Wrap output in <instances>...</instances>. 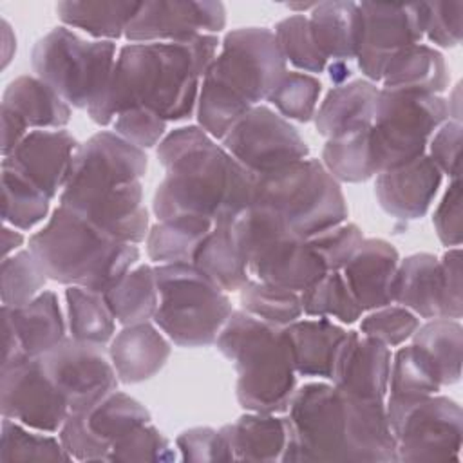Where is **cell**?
Instances as JSON below:
<instances>
[{
	"label": "cell",
	"mask_w": 463,
	"mask_h": 463,
	"mask_svg": "<svg viewBox=\"0 0 463 463\" xmlns=\"http://www.w3.org/2000/svg\"><path fill=\"white\" fill-rule=\"evenodd\" d=\"M420 326V318L400 304H387L373 309L360 322V333L371 336L387 347H398L405 344Z\"/></svg>",
	"instance_id": "50"
},
{
	"label": "cell",
	"mask_w": 463,
	"mask_h": 463,
	"mask_svg": "<svg viewBox=\"0 0 463 463\" xmlns=\"http://www.w3.org/2000/svg\"><path fill=\"white\" fill-rule=\"evenodd\" d=\"M175 454L168 441V438L157 430L152 423H145L121 439H118L107 461H150V463H165L174 461Z\"/></svg>",
	"instance_id": "49"
},
{
	"label": "cell",
	"mask_w": 463,
	"mask_h": 463,
	"mask_svg": "<svg viewBox=\"0 0 463 463\" xmlns=\"http://www.w3.org/2000/svg\"><path fill=\"white\" fill-rule=\"evenodd\" d=\"M2 418H11L40 432H58L71 409L45 374L38 358H25L2 367Z\"/></svg>",
	"instance_id": "17"
},
{
	"label": "cell",
	"mask_w": 463,
	"mask_h": 463,
	"mask_svg": "<svg viewBox=\"0 0 463 463\" xmlns=\"http://www.w3.org/2000/svg\"><path fill=\"white\" fill-rule=\"evenodd\" d=\"M380 81L389 90L441 94L449 87V71L438 49L414 43L387 60Z\"/></svg>",
	"instance_id": "31"
},
{
	"label": "cell",
	"mask_w": 463,
	"mask_h": 463,
	"mask_svg": "<svg viewBox=\"0 0 463 463\" xmlns=\"http://www.w3.org/2000/svg\"><path fill=\"white\" fill-rule=\"evenodd\" d=\"M170 353V340L150 322L125 326L114 335L109 347L114 371L123 383L150 380L165 367Z\"/></svg>",
	"instance_id": "25"
},
{
	"label": "cell",
	"mask_w": 463,
	"mask_h": 463,
	"mask_svg": "<svg viewBox=\"0 0 463 463\" xmlns=\"http://www.w3.org/2000/svg\"><path fill=\"white\" fill-rule=\"evenodd\" d=\"M215 345L237 371L235 394L244 411H288L297 389V371L284 326L237 309L222 326Z\"/></svg>",
	"instance_id": "5"
},
{
	"label": "cell",
	"mask_w": 463,
	"mask_h": 463,
	"mask_svg": "<svg viewBox=\"0 0 463 463\" xmlns=\"http://www.w3.org/2000/svg\"><path fill=\"white\" fill-rule=\"evenodd\" d=\"M221 429L233 452V461H282L288 441L284 418L246 411Z\"/></svg>",
	"instance_id": "34"
},
{
	"label": "cell",
	"mask_w": 463,
	"mask_h": 463,
	"mask_svg": "<svg viewBox=\"0 0 463 463\" xmlns=\"http://www.w3.org/2000/svg\"><path fill=\"white\" fill-rule=\"evenodd\" d=\"M157 309L154 324L179 347L215 344L233 313L224 289L203 275L192 262L156 264Z\"/></svg>",
	"instance_id": "6"
},
{
	"label": "cell",
	"mask_w": 463,
	"mask_h": 463,
	"mask_svg": "<svg viewBox=\"0 0 463 463\" xmlns=\"http://www.w3.org/2000/svg\"><path fill=\"white\" fill-rule=\"evenodd\" d=\"M103 298L114 320L123 327L148 322L154 318L159 302L154 266H134L116 286L103 293Z\"/></svg>",
	"instance_id": "37"
},
{
	"label": "cell",
	"mask_w": 463,
	"mask_h": 463,
	"mask_svg": "<svg viewBox=\"0 0 463 463\" xmlns=\"http://www.w3.org/2000/svg\"><path fill=\"white\" fill-rule=\"evenodd\" d=\"M78 146L74 136L65 128L29 130L20 145L2 161L16 166L49 199H54L67 183Z\"/></svg>",
	"instance_id": "22"
},
{
	"label": "cell",
	"mask_w": 463,
	"mask_h": 463,
	"mask_svg": "<svg viewBox=\"0 0 463 463\" xmlns=\"http://www.w3.org/2000/svg\"><path fill=\"white\" fill-rule=\"evenodd\" d=\"M441 387L434 364L418 345H403L391 358L389 394H436Z\"/></svg>",
	"instance_id": "45"
},
{
	"label": "cell",
	"mask_w": 463,
	"mask_h": 463,
	"mask_svg": "<svg viewBox=\"0 0 463 463\" xmlns=\"http://www.w3.org/2000/svg\"><path fill=\"white\" fill-rule=\"evenodd\" d=\"M217 47L215 34L123 45L107 87L87 109L89 118L107 127L118 114L146 107L165 121L186 119L195 110L203 76L213 63Z\"/></svg>",
	"instance_id": "1"
},
{
	"label": "cell",
	"mask_w": 463,
	"mask_h": 463,
	"mask_svg": "<svg viewBox=\"0 0 463 463\" xmlns=\"http://www.w3.org/2000/svg\"><path fill=\"white\" fill-rule=\"evenodd\" d=\"M434 364L441 385L458 383L461 378V351H463V327L454 318H430L420 324L411 336Z\"/></svg>",
	"instance_id": "39"
},
{
	"label": "cell",
	"mask_w": 463,
	"mask_h": 463,
	"mask_svg": "<svg viewBox=\"0 0 463 463\" xmlns=\"http://www.w3.org/2000/svg\"><path fill=\"white\" fill-rule=\"evenodd\" d=\"M145 423H150V412L116 389L94 405L69 412L58 438L76 461H107L112 445Z\"/></svg>",
	"instance_id": "14"
},
{
	"label": "cell",
	"mask_w": 463,
	"mask_h": 463,
	"mask_svg": "<svg viewBox=\"0 0 463 463\" xmlns=\"http://www.w3.org/2000/svg\"><path fill=\"white\" fill-rule=\"evenodd\" d=\"M253 206L271 210L302 239L347 219V203L340 183L313 157L257 175Z\"/></svg>",
	"instance_id": "7"
},
{
	"label": "cell",
	"mask_w": 463,
	"mask_h": 463,
	"mask_svg": "<svg viewBox=\"0 0 463 463\" xmlns=\"http://www.w3.org/2000/svg\"><path fill=\"white\" fill-rule=\"evenodd\" d=\"M387 421L396 443V461H459L463 443L461 407L441 394H389Z\"/></svg>",
	"instance_id": "11"
},
{
	"label": "cell",
	"mask_w": 463,
	"mask_h": 463,
	"mask_svg": "<svg viewBox=\"0 0 463 463\" xmlns=\"http://www.w3.org/2000/svg\"><path fill=\"white\" fill-rule=\"evenodd\" d=\"M233 224L251 279L302 293L327 273L307 239L293 233L271 210L251 206Z\"/></svg>",
	"instance_id": "8"
},
{
	"label": "cell",
	"mask_w": 463,
	"mask_h": 463,
	"mask_svg": "<svg viewBox=\"0 0 463 463\" xmlns=\"http://www.w3.org/2000/svg\"><path fill=\"white\" fill-rule=\"evenodd\" d=\"M391 349L358 331H347L333 367V385L347 396L385 402Z\"/></svg>",
	"instance_id": "21"
},
{
	"label": "cell",
	"mask_w": 463,
	"mask_h": 463,
	"mask_svg": "<svg viewBox=\"0 0 463 463\" xmlns=\"http://www.w3.org/2000/svg\"><path fill=\"white\" fill-rule=\"evenodd\" d=\"M4 318L11 322L27 356L38 358L65 338V318L54 291L43 289L20 307L2 306Z\"/></svg>",
	"instance_id": "30"
},
{
	"label": "cell",
	"mask_w": 463,
	"mask_h": 463,
	"mask_svg": "<svg viewBox=\"0 0 463 463\" xmlns=\"http://www.w3.org/2000/svg\"><path fill=\"white\" fill-rule=\"evenodd\" d=\"M400 264L398 250L385 239H364L342 275L362 311L392 304V280Z\"/></svg>",
	"instance_id": "24"
},
{
	"label": "cell",
	"mask_w": 463,
	"mask_h": 463,
	"mask_svg": "<svg viewBox=\"0 0 463 463\" xmlns=\"http://www.w3.org/2000/svg\"><path fill=\"white\" fill-rule=\"evenodd\" d=\"M233 221H215L192 257V264L226 293L239 291L250 279L246 253Z\"/></svg>",
	"instance_id": "29"
},
{
	"label": "cell",
	"mask_w": 463,
	"mask_h": 463,
	"mask_svg": "<svg viewBox=\"0 0 463 463\" xmlns=\"http://www.w3.org/2000/svg\"><path fill=\"white\" fill-rule=\"evenodd\" d=\"M449 116V103L439 94L380 89L369 128L374 175L425 156L432 134Z\"/></svg>",
	"instance_id": "9"
},
{
	"label": "cell",
	"mask_w": 463,
	"mask_h": 463,
	"mask_svg": "<svg viewBox=\"0 0 463 463\" xmlns=\"http://www.w3.org/2000/svg\"><path fill=\"white\" fill-rule=\"evenodd\" d=\"M2 38H4V61H2V67L5 69L7 63H9V51H7V49H9V47L16 49V38H14L11 27H9V24H7V20H2Z\"/></svg>",
	"instance_id": "60"
},
{
	"label": "cell",
	"mask_w": 463,
	"mask_h": 463,
	"mask_svg": "<svg viewBox=\"0 0 463 463\" xmlns=\"http://www.w3.org/2000/svg\"><path fill=\"white\" fill-rule=\"evenodd\" d=\"M327 69H329V78L338 85H342L351 76V69L347 67L345 61H333Z\"/></svg>",
	"instance_id": "61"
},
{
	"label": "cell",
	"mask_w": 463,
	"mask_h": 463,
	"mask_svg": "<svg viewBox=\"0 0 463 463\" xmlns=\"http://www.w3.org/2000/svg\"><path fill=\"white\" fill-rule=\"evenodd\" d=\"M441 181L443 174L425 154L407 165L378 174L374 195L387 215L414 221L429 212Z\"/></svg>",
	"instance_id": "23"
},
{
	"label": "cell",
	"mask_w": 463,
	"mask_h": 463,
	"mask_svg": "<svg viewBox=\"0 0 463 463\" xmlns=\"http://www.w3.org/2000/svg\"><path fill=\"white\" fill-rule=\"evenodd\" d=\"M212 226V219L199 215H181L157 221L150 226L145 239L146 255L154 264L192 262L195 248Z\"/></svg>",
	"instance_id": "36"
},
{
	"label": "cell",
	"mask_w": 463,
	"mask_h": 463,
	"mask_svg": "<svg viewBox=\"0 0 463 463\" xmlns=\"http://www.w3.org/2000/svg\"><path fill=\"white\" fill-rule=\"evenodd\" d=\"M183 461H233V452L222 429L192 427L175 438Z\"/></svg>",
	"instance_id": "54"
},
{
	"label": "cell",
	"mask_w": 463,
	"mask_h": 463,
	"mask_svg": "<svg viewBox=\"0 0 463 463\" xmlns=\"http://www.w3.org/2000/svg\"><path fill=\"white\" fill-rule=\"evenodd\" d=\"M392 304L411 309L418 318H445V288L439 259L412 253L400 260L392 280Z\"/></svg>",
	"instance_id": "28"
},
{
	"label": "cell",
	"mask_w": 463,
	"mask_h": 463,
	"mask_svg": "<svg viewBox=\"0 0 463 463\" xmlns=\"http://www.w3.org/2000/svg\"><path fill=\"white\" fill-rule=\"evenodd\" d=\"M286 412L284 463H398L385 402L353 398L333 383L309 382L295 389Z\"/></svg>",
	"instance_id": "2"
},
{
	"label": "cell",
	"mask_w": 463,
	"mask_h": 463,
	"mask_svg": "<svg viewBox=\"0 0 463 463\" xmlns=\"http://www.w3.org/2000/svg\"><path fill=\"white\" fill-rule=\"evenodd\" d=\"M65 309L71 338L98 345L114 338L116 320L101 293L81 286H67Z\"/></svg>",
	"instance_id": "38"
},
{
	"label": "cell",
	"mask_w": 463,
	"mask_h": 463,
	"mask_svg": "<svg viewBox=\"0 0 463 463\" xmlns=\"http://www.w3.org/2000/svg\"><path fill=\"white\" fill-rule=\"evenodd\" d=\"M463 143V127L456 119H447L430 137L427 156L450 179L459 177V156Z\"/></svg>",
	"instance_id": "56"
},
{
	"label": "cell",
	"mask_w": 463,
	"mask_h": 463,
	"mask_svg": "<svg viewBox=\"0 0 463 463\" xmlns=\"http://www.w3.org/2000/svg\"><path fill=\"white\" fill-rule=\"evenodd\" d=\"M286 63L271 29L241 27L224 34L221 51L204 76L255 107L268 99L288 72Z\"/></svg>",
	"instance_id": "12"
},
{
	"label": "cell",
	"mask_w": 463,
	"mask_h": 463,
	"mask_svg": "<svg viewBox=\"0 0 463 463\" xmlns=\"http://www.w3.org/2000/svg\"><path fill=\"white\" fill-rule=\"evenodd\" d=\"M51 199L16 166L2 161V221L27 232L49 215Z\"/></svg>",
	"instance_id": "40"
},
{
	"label": "cell",
	"mask_w": 463,
	"mask_h": 463,
	"mask_svg": "<svg viewBox=\"0 0 463 463\" xmlns=\"http://www.w3.org/2000/svg\"><path fill=\"white\" fill-rule=\"evenodd\" d=\"M378 92L376 83L369 80H354L333 87L313 116L317 132L333 139L369 130Z\"/></svg>",
	"instance_id": "27"
},
{
	"label": "cell",
	"mask_w": 463,
	"mask_h": 463,
	"mask_svg": "<svg viewBox=\"0 0 463 463\" xmlns=\"http://www.w3.org/2000/svg\"><path fill=\"white\" fill-rule=\"evenodd\" d=\"M49 279L107 293L139 260V248L118 241L81 213L58 204L43 228L29 237Z\"/></svg>",
	"instance_id": "4"
},
{
	"label": "cell",
	"mask_w": 463,
	"mask_h": 463,
	"mask_svg": "<svg viewBox=\"0 0 463 463\" xmlns=\"http://www.w3.org/2000/svg\"><path fill=\"white\" fill-rule=\"evenodd\" d=\"M362 34L356 63L365 80H382L387 60L423 38V2L414 4H358Z\"/></svg>",
	"instance_id": "18"
},
{
	"label": "cell",
	"mask_w": 463,
	"mask_h": 463,
	"mask_svg": "<svg viewBox=\"0 0 463 463\" xmlns=\"http://www.w3.org/2000/svg\"><path fill=\"white\" fill-rule=\"evenodd\" d=\"M38 360L71 412L83 411L118 389L119 380L103 345L65 336Z\"/></svg>",
	"instance_id": "15"
},
{
	"label": "cell",
	"mask_w": 463,
	"mask_h": 463,
	"mask_svg": "<svg viewBox=\"0 0 463 463\" xmlns=\"http://www.w3.org/2000/svg\"><path fill=\"white\" fill-rule=\"evenodd\" d=\"M320 92L322 83L313 74L288 71L269 92L268 101L284 119L307 123L317 112Z\"/></svg>",
	"instance_id": "48"
},
{
	"label": "cell",
	"mask_w": 463,
	"mask_h": 463,
	"mask_svg": "<svg viewBox=\"0 0 463 463\" xmlns=\"http://www.w3.org/2000/svg\"><path fill=\"white\" fill-rule=\"evenodd\" d=\"M324 168L338 183H364L374 177L369 130L327 139L322 148Z\"/></svg>",
	"instance_id": "42"
},
{
	"label": "cell",
	"mask_w": 463,
	"mask_h": 463,
	"mask_svg": "<svg viewBox=\"0 0 463 463\" xmlns=\"http://www.w3.org/2000/svg\"><path fill=\"white\" fill-rule=\"evenodd\" d=\"M441 275L445 288V318L459 320L463 315V289H461V248H449L441 259Z\"/></svg>",
	"instance_id": "57"
},
{
	"label": "cell",
	"mask_w": 463,
	"mask_h": 463,
	"mask_svg": "<svg viewBox=\"0 0 463 463\" xmlns=\"http://www.w3.org/2000/svg\"><path fill=\"white\" fill-rule=\"evenodd\" d=\"M463 2H423V36L438 47L461 43Z\"/></svg>",
	"instance_id": "52"
},
{
	"label": "cell",
	"mask_w": 463,
	"mask_h": 463,
	"mask_svg": "<svg viewBox=\"0 0 463 463\" xmlns=\"http://www.w3.org/2000/svg\"><path fill=\"white\" fill-rule=\"evenodd\" d=\"M116 56L114 42L85 40L60 25L34 43L31 65L71 107L89 109L107 87Z\"/></svg>",
	"instance_id": "10"
},
{
	"label": "cell",
	"mask_w": 463,
	"mask_h": 463,
	"mask_svg": "<svg viewBox=\"0 0 463 463\" xmlns=\"http://www.w3.org/2000/svg\"><path fill=\"white\" fill-rule=\"evenodd\" d=\"M47 434L31 432L29 427L11 418H2L0 461H71L72 458L60 438Z\"/></svg>",
	"instance_id": "44"
},
{
	"label": "cell",
	"mask_w": 463,
	"mask_h": 463,
	"mask_svg": "<svg viewBox=\"0 0 463 463\" xmlns=\"http://www.w3.org/2000/svg\"><path fill=\"white\" fill-rule=\"evenodd\" d=\"M2 116V157H7L18 145L20 141L29 134V127L25 121L7 107L0 109Z\"/></svg>",
	"instance_id": "58"
},
{
	"label": "cell",
	"mask_w": 463,
	"mask_h": 463,
	"mask_svg": "<svg viewBox=\"0 0 463 463\" xmlns=\"http://www.w3.org/2000/svg\"><path fill=\"white\" fill-rule=\"evenodd\" d=\"M156 156L166 170L152 199L157 221L181 215L233 221L253 206L257 174L233 159L199 125L165 134Z\"/></svg>",
	"instance_id": "3"
},
{
	"label": "cell",
	"mask_w": 463,
	"mask_h": 463,
	"mask_svg": "<svg viewBox=\"0 0 463 463\" xmlns=\"http://www.w3.org/2000/svg\"><path fill=\"white\" fill-rule=\"evenodd\" d=\"M2 107L33 130H60L71 121V105L38 76H18L4 90Z\"/></svg>",
	"instance_id": "33"
},
{
	"label": "cell",
	"mask_w": 463,
	"mask_h": 463,
	"mask_svg": "<svg viewBox=\"0 0 463 463\" xmlns=\"http://www.w3.org/2000/svg\"><path fill=\"white\" fill-rule=\"evenodd\" d=\"M309 25L313 38L329 61L356 60L362 13L354 2H318L309 13Z\"/></svg>",
	"instance_id": "32"
},
{
	"label": "cell",
	"mask_w": 463,
	"mask_h": 463,
	"mask_svg": "<svg viewBox=\"0 0 463 463\" xmlns=\"http://www.w3.org/2000/svg\"><path fill=\"white\" fill-rule=\"evenodd\" d=\"M362 230L354 222H340L307 239L309 246L322 259L327 271H342L364 241Z\"/></svg>",
	"instance_id": "51"
},
{
	"label": "cell",
	"mask_w": 463,
	"mask_h": 463,
	"mask_svg": "<svg viewBox=\"0 0 463 463\" xmlns=\"http://www.w3.org/2000/svg\"><path fill=\"white\" fill-rule=\"evenodd\" d=\"M145 150L125 141L114 130H99L74 154L67 184H127L146 174Z\"/></svg>",
	"instance_id": "20"
},
{
	"label": "cell",
	"mask_w": 463,
	"mask_h": 463,
	"mask_svg": "<svg viewBox=\"0 0 463 463\" xmlns=\"http://www.w3.org/2000/svg\"><path fill=\"white\" fill-rule=\"evenodd\" d=\"M139 2L125 0H67L56 4V14L65 27H74L96 40L114 42L125 36Z\"/></svg>",
	"instance_id": "35"
},
{
	"label": "cell",
	"mask_w": 463,
	"mask_h": 463,
	"mask_svg": "<svg viewBox=\"0 0 463 463\" xmlns=\"http://www.w3.org/2000/svg\"><path fill=\"white\" fill-rule=\"evenodd\" d=\"M432 224L438 239L447 248H456L463 239L461 219V179H450L441 201L432 213Z\"/></svg>",
	"instance_id": "55"
},
{
	"label": "cell",
	"mask_w": 463,
	"mask_h": 463,
	"mask_svg": "<svg viewBox=\"0 0 463 463\" xmlns=\"http://www.w3.org/2000/svg\"><path fill=\"white\" fill-rule=\"evenodd\" d=\"M24 244V235L22 232H18L16 228L4 224L2 228V255L9 257L14 251H18V248Z\"/></svg>",
	"instance_id": "59"
},
{
	"label": "cell",
	"mask_w": 463,
	"mask_h": 463,
	"mask_svg": "<svg viewBox=\"0 0 463 463\" xmlns=\"http://www.w3.org/2000/svg\"><path fill=\"white\" fill-rule=\"evenodd\" d=\"M226 25V9L221 2L156 0L139 2L134 18L125 29L130 43L186 42L197 34H215Z\"/></svg>",
	"instance_id": "19"
},
{
	"label": "cell",
	"mask_w": 463,
	"mask_h": 463,
	"mask_svg": "<svg viewBox=\"0 0 463 463\" xmlns=\"http://www.w3.org/2000/svg\"><path fill=\"white\" fill-rule=\"evenodd\" d=\"M279 49L286 61L298 71L320 74L327 67V60L320 52L309 25V18L302 13L280 20L273 31Z\"/></svg>",
	"instance_id": "47"
},
{
	"label": "cell",
	"mask_w": 463,
	"mask_h": 463,
	"mask_svg": "<svg viewBox=\"0 0 463 463\" xmlns=\"http://www.w3.org/2000/svg\"><path fill=\"white\" fill-rule=\"evenodd\" d=\"M241 309L275 326H288L302 317L300 293L248 279L239 289Z\"/></svg>",
	"instance_id": "43"
},
{
	"label": "cell",
	"mask_w": 463,
	"mask_h": 463,
	"mask_svg": "<svg viewBox=\"0 0 463 463\" xmlns=\"http://www.w3.org/2000/svg\"><path fill=\"white\" fill-rule=\"evenodd\" d=\"M302 313L307 317L336 318L342 324H353L362 317V307L353 297L342 271H327L315 284L300 293Z\"/></svg>",
	"instance_id": "41"
},
{
	"label": "cell",
	"mask_w": 463,
	"mask_h": 463,
	"mask_svg": "<svg viewBox=\"0 0 463 463\" xmlns=\"http://www.w3.org/2000/svg\"><path fill=\"white\" fill-rule=\"evenodd\" d=\"M284 335L297 374L331 382L335 360L347 331L326 317H315L297 318L284 326Z\"/></svg>",
	"instance_id": "26"
},
{
	"label": "cell",
	"mask_w": 463,
	"mask_h": 463,
	"mask_svg": "<svg viewBox=\"0 0 463 463\" xmlns=\"http://www.w3.org/2000/svg\"><path fill=\"white\" fill-rule=\"evenodd\" d=\"M222 146L257 175L275 172L309 156V146L298 130L266 105L251 107L224 136Z\"/></svg>",
	"instance_id": "13"
},
{
	"label": "cell",
	"mask_w": 463,
	"mask_h": 463,
	"mask_svg": "<svg viewBox=\"0 0 463 463\" xmlns=\"http://www.w3.org/2000/svg\"><path fill=\"white\" fill-rule=\"evenodd\" d=\"M2 306L20 307L43 291L47 273L31 250H18L2 260Z\"/></svg>",
	"instance_id": "46"
},
{
	"label": "cell",
	"mask_w": 463,
	"mask_h": 463,
	"mask_svg": "<svg viewBox=\"0 0 463 463\" xmlns=\"http://www.w3.org/2000/svg\"><path fill=\"white\" fill-rule=\"evenodd\" d=\"M67 206L110 237L139 244L148 235V210L143 204L141 181L127 184H67L60 194Z\"/></svg>",
	"instance_id": "16"
},
{
	"label": "cell",
	"mask_w": 463,
	"mask_h": 463,
	"mask_svg": "<svg viewBox=\"0 0 463 463\" xmlns=\"http://www.w3.org/2000/svg\"><path fill=\"white\" fill-rule=\"evenodd\" d=\"M112 130L137 148L157 146L166 134V121L146 107H134L116 116Z\"/></svg>",
	"instance_id": "53"
}]
</instances>
